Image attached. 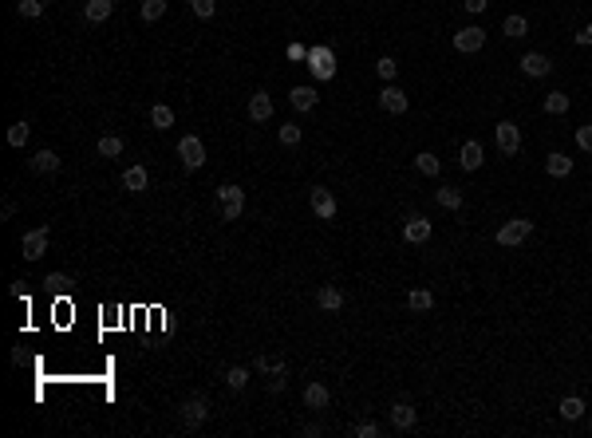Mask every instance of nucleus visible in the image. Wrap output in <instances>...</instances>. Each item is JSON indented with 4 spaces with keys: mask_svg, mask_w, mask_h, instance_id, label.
I'll return each mask as SVG.
<instances>
[{
    "mask_svg": "<svg viewBox=\"0 0 592 438\" xmlns=\"http://www.w3.org/2000/svg\"><path fill=\"white\" fill-rule=\"evenodd\" d=\"M206 415H209V403L202 395H193V399H186L178 407V419H182V430H198V426L206 423Z\"/></svg>",
    "mask_w": 592,
    "mask_h": 438,
    "instance_id": "obj_2",
    "label": "nucleus"
},
{
    "mask_svg": "<svg viewBox=\"0 0 592 438\" xmlns=\"http://www.w3.org/2000/svg\"><path fill=\"white\" fill-rule=\"evenodd\" d=\"M190 8H193V16H202V20H209L218 4H213V0H190Z\"/></svg>",
    "mask_w": 592,
    "mask_h": 438,
    "instance_id": "obj_38",
    "label": "nucleus"
},
{
    "mask_svg": "<svg viewBox=\"0 0 592 438\" xmlns=\"http://www.w3.org/2000/svg\"><path fill=\"white\" fill-rule=\"evenodd\" d=\"M577 44H584V48H589V44H592V24H584V28H580V32H577Z\"/></svg>",
    "mask_w": 592,
    "mask_h": 438,
    "instance_id": "obj_40",
    "label": "nucleus"
},
{
    "mask_svg": "<svg viewBox=\"0 0 592 438\" xmlns=\"http://www.w3.org/2000/svg\"><path fill=\"white\" fill-rule=\"evenodd\" d=\"M138 12H142V20H146V24H151V20H162L166 0H142V8H138Z\"/></svg>",
    "mask_w": 592,
    "mask_h": 438,
    "instance_id": "obj_31",
    "label": "nucleus"
},
{
    "mask_svg": "<svg viewBox=\"0 0 592 438\" xmlns=\"http://www.w3.org/2000/svg\"><path fill=\"white\" fill-rule=\"evenodd\" d=\"M494 138H497V151L506 154V158H513V154L522 151V131H517L513 123H497Z\"/></svg>",
    "mask_w": 592,
    "mask_h": 438,
    "instance_id": "obj_6",
    "label": "nucleus"
},
{
    "mask_svg": "<svg viewBox=\"0 0 592 438\" xmlns=\"http://www.w3.org/2000/svg\"><path fill=\"white\" fill-rule=\"evenodd\" d=\"M280 142H285V146H296V142H300V126L285 123V126H280Z\"/></svg>",
    "mask_w": 592,
    "mask_h": 438,
    "instance_id": "obj_36",
    "label": "nucleus"
},
{
    "mask_svg": "<svg viewBox=\"0 0 592 438\" xmlns=\"http://www.w3.org/2000/svg\"><path fill=\"white\" fill-rule=\"evenodd\" d=\"M28 135H32V126H28L24 119H20V123H12V126H8V146H24Z\"/></svg>",
    "mask_w": 592,
    "mask_h": 438,
    "instance_id": "obj_32",
    "label": "nucleus"
},
{
    "mask_svg": "<svg viewBox=\"0 0 592 438\" xmlns=\"http://www.w3.org/2000/svg\"><path fill=\"white\" fill-rule=\"evenodd\" d=\"M99 154H103V158H119V154H123V138H119V135H103V138H99Z\"/></svg>",
    "mask_w": 592,
    "mask_h": 438,
    "instance_id": "obj_26",
    "label": "nucleus"
},
{
    "mask_svg": "<svg viewBox=\"0 0 592 438\" xmlns=\"http://www.w3.org/2000/svg\"><path fill=\"white\" fill-rule=\"evenodd\" d=\"M466 8L470 12H486V0H466Z\"/></svg>",
    "mask_w": 592,
    "mask_h": 438,
    "instance_id": "obj_41",
    "label": "nucleus"
},
{
    "mask_svg": "<svg viewBox=\"0 0 592 438\" xmlns=\"http://www.w3.org/2000/svg\"><path fill=\"white\" fill-rule=\"evenodd\" d=\"M545 170H549V178H569L573 174V158L561 151H553L549 158H545Z\"/></svg>",
    "mask_w": 592,
    "mask_h": 438,
    "instance_id": "obj_16",
    "label": "nucleus"
},
{
    "mask_svg": "<svg viewBox=\"0 0 592 438\" xmlns=\"http://www.w3.org/2000/svg\"><path fill=\"white\" fill-rule=\"evenodd\" d=\"M545 111H549V115H565V111H569V95H565V91H549V95H545Z\"/></svg>",
    "mask_w": 592,
    "mask_h": 438,
    "instance_id": "obj_29",
    "label": "nucleus"
},
{
    "mask_svg": "<svg viewBox=\"0 0 592 438\" xmlns=\"http://www.w3.org/2000/svg\"><path fill=\"white\" fill-rule=\"evenodd\" d=\"M486 44V28H462V32H455V48L458 52H482Z\"/></svg>",
    "mask_w": 592,
    "mask_h": 438,
    "instance_id": "obj_10",
    "label": "nucleus"
},
{
    "mask_svg": "<svg viewBox=\"0 0 592 438\" xmlns=\"http://www.w3.org/2000/svg\"><path fill=\"white\" fill-rule=\"evenodd\" d=\"M245 383H249V371L245 368H229V371H225V387H229V391H245Z\"/></svg>",
    "mask_w": 592,
    "mask_h": 438,
    "instance_id": "obj_30",
    "label": "nucleus"
},
{
    "mask_svg": "<svg viewBox=\"0 0 592 438\" xmlns=\"http://www.w3.org/2000/svg\"><path fill=\"white\" fill-rule=\"evenodd\" d=\"M221 202H225V209H221V221H237L241 213H245V190L241 186H221Z\"/></svg>",
    "mask_w": 592,
    "mask_h": 438,
    "instance_id": "obj_5",
    "label": "nucleus"
},
{
    "mask_svg": "<svg viewBox=\"0 0 592 438\" xmlns=\"http://www.w3.org/2000/svg\"><path fill=\"white\" fill-rule=\"evenodd\" d=\"M111 12H115V4H111V0H87V8H83L87 24H103Z\"/></svg>",
    "mask_w": 592,
    "mask_h": 438,
    "instance_id": "obj_19",
    "label": "nucleus"
},
{
    "mask_svg": "<svg viewBox=\"0 0 592 438\" xmlns=\"http://www.w3.org/2000/svg\"><path fill=\"white\" fill-rule=\"evenodd\" d=\"M316 99H320V95H316V87H304V83L289 91V103H292L296 111H312V107H316Z\"/></svg>",
    "mask_w": 592,
    "mask_h": 438,
    "instance_id": "obj_17",
    "label": "nucleus"
},
{
    "mask_svg": "<svg viewBox=\"0 0 592 438\" xmlns=\"http://www.w3.org/2000/svg\"><path fill=\"white\" fill-rule=\"evenodd\" d=\"M414 166H419V174H427V178H435V174H439V170H442V162H439V158H435V154H430V151L414 154Z\"/></svg>",
    "mask_w": 592,
    "mask_h": 438,
    "instance_id": "obj_24",
    "label": "nucleus"
},
{
    "mask_svg": "<svg viewBox=\"0 0 592 438\" xmlns=\"http://www.w3.org/2000/svg\"><path fill=\"white\" fill-rule=\"evenodd\" d=\"M580 415H584V403H580L577 395H569V399H561V419H569V423H577Z\"/></svg>",
    "mask_w": 592,
    "mask_h": 438,
    "instance_id": "obj_28",
    "label": "nucleus"
},
{
    "mask_svg": "<svg viewBox=\"0 0 592 438\" xmlns=\"http://www.w3.org/2000/svg\"><path fill=\"white\" fill-rule=\"evenodd\" d=\"M379 107H383L387 115H403V111L411 107V99L403 95L399 87H391V83H387L383 91H379Z\"/></svg>",
    "mask_w": 592,
    "mask_h": 438,
    "instance_id": "obj_11",
    "label": "nucleus"
},
{
    "mask_svg": "<svg viewBox=\"0 0 592 438\" xmlns=\"http://www.w3.org/2000/svg\"><path fill=\"white\" fill-rule=\"evenodd\" d=\"M414 419H419V415H414L411 403H395V407H391V426H395V430H411Z\"/></svg>",
    "mask_w": 592,
    "mask_h": 438,
    "instance_id": "obj_18",
    "label": "nucleus"
},
{
    "mask_svg": "<svg viewBox=\"0 0 592 438\" xmlns=\"http://www.w3.org/2000/svg\"><path fill=\"white\" fill-rule=\"evenodd\" d=\"M308 206H312V213H316L320 221H332L336 218V193L332 190H324V186H316V190H308Z\"/></svg>",
    "mask_w": 592,
    "mask_h": 438,
    "instance_id": "obj_4",
    "label": "nucleus"
},
{
    "mask_svg": "<svg viewBox=\"0 0 592 438\" xmlns=\"http://www.w3.org/2000/svg\"><path fill=\"white\" fill-rule=\"evenodd\" d=\"M16 12L28 16V20H36L44 12V0H16Z\"/></svg>",
    "mask_w": 592,
    "mask_h": 438,
    "instance_id": "obj_33",
    "label": "nucleus"
},
{
    "mask_svg": "<svg viewBox=\"0 0 592 438\" xmlns=\"http://www.w3.org/2000/svg\"><path fill=\"white\" fill-rule=\"evenodd\" d=\"M44 285L52 288V292H68V288H71V276L68 273H48V276H44Z\"/></svg>",
    "mask_w": 592,
    "mask_h": 438,
    "instance_id": "obj_34",
    "label": "nucleus"
},
{
    "mask_svg": "<svg viewBox=\"0 0 592 438\" xmlns=\"http://www.w3.org/2000/svg\"><path fill=\"white\" fill-rule=\"evenodd\" d=\"M435 198H439L442 209H462V190H455V186H442Z\"/></svg>",
    "mask_w": 592,
    "mask_h": 438,
    "instance_id": "obj_25",
    "label": "nucleus"
},
{
    "mask_svg": "<svg viewBox=\"0 0 592 438\" xmlns=\"http://www.w3.org/2000/svg\"><path fill=\"white\" fill-rule=\"evenodd\" d=\"M328 403H332V391L324 383H308V387H304V407L320 411V407H328Z\"/></svg>",
    "mask_w": 592,
    "mask_h": 438,
    "instance_id": "obj_15",
    "label": "nucleus"
},
{
    "mask_svg": "<svg viewBox=\"0 0 592 438\" xmlns=\"http://www.w3.org/2000/svg\"><path fill=\"white\" fill-rule=\"evenodd\" d=\"M458 166H462V170H478V166H482V142H478V138H470V142H462V154H458Z\"/></svg>",
    "mask_w": 592,
    "mask_h": 438,
    "instance_id": "obj_13",
    "label": "nucleus"
},
{
    "mask_svg": "<svg viewBox=\"0 0 592 438\" xmlns=\"http://www.w3.org/2000/svg\"><path fill=\"white\" fill-rule=\"evenodd\" d=\"M403 241H411V245L430 241V221L423 218V213H411V218L403 221Z\"/></svg>",
    "mask_w": 592,
    "mask_h": 438,
    "instance_id": "obj_8",
    "label": "nucleus"
},
{
    "mask_svg": "<svg viewBox=\"0 0 592 438\" xmlns=\"http://www.w3.org/2000/svg\"><path fill=\"white\" fill-rule=\"evenodd\" d=\"M249 119H253V123H269V119H273V99H269V91H253V99H249Z\"/></svg>",
    "mask_w": 592,
    "mask_h": 438,
    "instance_id": "obj_12",
    "label": "nucleus"
},
{
    "mask_svg": "<svg viewBox=\"0 0 592 438\" xmlns=\"http://www.w3.org/2000/svg\"><path fill=\"white\" fill-rule=\"evenodd\" d=\"M48 237H52V229H48V225H40V229H28L24 237H20V253H24L28 260H40L44 253H48Z\"/></svg>",
    "mask_w": 592,
    "mask_h": 438,
    "instance_id": "obj_3",
    "label": "nucleus"
},
{
    "mask_svg": "<svg viewBox=\"0 0 592 438\" xmlns=\"http://www.w3.org/2000/svg\"><path fill=\"white\" fill-rule=\"evenodd\" d=\"M316 304L324 308V312H340V308H344V292H340L336 285H324L316 292Z\"/></svg>",
    "mask_w": 592,
    "mask_h": 438,
    "instance_id": "obj_14",
    "label": "nucleus"
},
{
    "mask_svg": "<svg viewBox=\"0 0 592 438\" xmlns=\"http://www.w3.org/2000/svg\"><path fill=\"white\" fill-rule=\"evenodd\" d=\"M577 146H580L584 154H592V123L577 126Z\"/></svg>",
    "mask_w": 592,
    "mask_h": 438,
    "instance_id": "obj_37",
    "label": "nucleus"
},
{
    "mask_svg": "<svg viewBox=\"0 0 592 438\" xmlns=\"http://www.w3.org/2000/svg\"><path fill=\"white\" fill-rule=\"evenodd\" d=\"M529 233H533V221H529V218H513V221H506V225L497 229V245L513 249V245H522V241H529Z\"/></svg>",
    "mask_w": 592,
    "mask_h": 438,
    "instance_id": "obj_1",
    "label": "nucleus"
},
{
    "mask_svg": "<svg viewBox=\"0 0 592 438\" xmlns=\"http://www.w3.org/2000/svg\"><path fill=\"white\" fill-rule=\"evenodd\" d=\"M151 123H154V131H170V126H174V111L166 107V103H154V107H151Z\"/></svg>",
    "mask_w": 592,
    "mask_h": 438,
    "instance_id": "obj_23",
    "label": "nucleus"
},
{
    "mask_svg": "<svg viewBox=\"0 0 592 438\" xmlns=\"http://www.w3.org/2000/svg\"><path fill=\"white\" fill-rule=\"evenodd\" d=\"M178 158H182L186 170H198V166L206 162V146H202V138H193V135L182 138V142H178Z\"/></svg>",
    "mask_w": 592,
    "mask_h": 438,
    "instance_id": "obj_7",
    "label": "nucleus"
},
{
    "mask_svg": "<svg viewBox=\"0 0 592 438\" xmlns=\"http://www.w3.org/2000/svg\"><path fill=\"white\" fill-rule=\"evenodd\" d=\"M375 71H379V79H395V75H399V64H395V59H391V55H383V59H379V64H375Z\"/></svg>",
    "mask_w": 592,
    "mask_h": 438,
    "instance_id": "obj_35",
    "label": "nucleus"
},
{
    "mask_svg": "<svg viewBox=\"0 0 592 438\" xmlns=\"http://www.w3.org/2000/svg\"><path fill=\"white\" fill-rule=\"evenodd\" d=\"M407 308H411V312H430V308H435V296H430L427 288H411V292H407Z\"/></svg>",
    "mask_w": 592,
    "mask_h": 438,
    "instance_id": "obj_20",
    "label": "nucleus"
},
{
    "mask_svg": "<svg viewBox=\"0 0 592 438\" xmlns=\"http://www.w3.org/2000/svg\"><path fill=\"white\" fill-rule=\"evenodd\" d=\"M356 435H359V438H379V423H359V426H356Z\"/></svg>",
    "mask_w": 592,
    "mask_h": 438,
    "instance_id": "obj_39",
    "label": "nucleus"
},
{
    "mask_svg": "<svg viewBox=\"0 0 592 438\" xmlns=\"http://www.w3.org/2000/svg\"><path fill=\"white\" fill-rule=\"evenodd\" d=\"M146 182H151V178H146V170H142V166H131V170L123 174V186L131 193H142V190H146Z\"/></svg>",
    "mask_w": 592,
    "mask_h": 438,
    "instance_id": "obj_22",
    "label": "nucleus"
},
{
    "mask_svg": "<svg viewBox=\"0 0 592 438\" xmlns=\"http://www.w3.org/2000/svg\"><path fill=\"white\" fill-rule=\"evenodd\" d=\"M32 170H40V174H55V170H59V154H55V151L32 154Z\"/></svg>",
    "mask_w": 592,
    "mask_h": 438,
    "instance_id": "obj_21",
    "label": "nucleus"
},
{
    "mask_svg": "<svg viewBox=\"0 0 592 438\" xmlns=\"http://www.w3.org/2000/svg\"><path fill=\"white\" fill-rule=\"evenodd\" d=\"M502 32H506L510 40H522L525 32H529V20H525V16H510V20L502 24Z\"/></svg>",
    "mask_w": 592,
    "mask_h": 438,
    "instance_id": "obj_27",
    "label": "nucleus"
},
{
    "mask_svg": "<svg viewBox=\"0 0 592 438\" xmlns=\"http://www.w3.org/2000/svg\"><path fill=\"white\" fill-rule=\"evenodd\" d=\"M517 64H522V71L529 75V79H545V75L553 71L549 55H541V52H525L522 59H517Z\"/></svg>",
    "mask_w": 592,
    "mask_h": 438,
    "instance_id": "obj_9",
    "label": "nucleus"
}]
</instances>
